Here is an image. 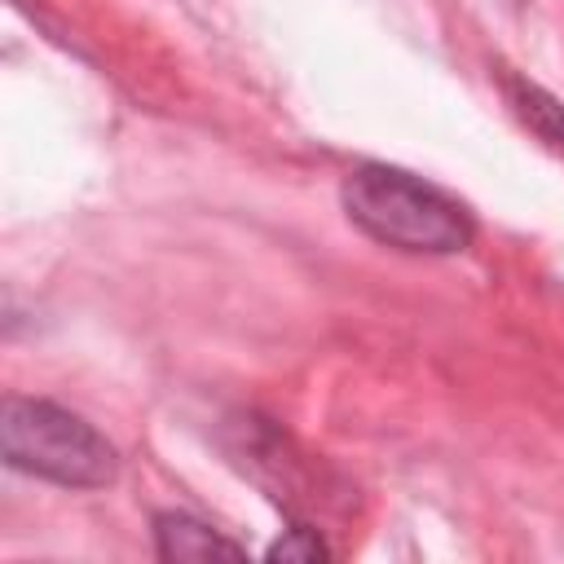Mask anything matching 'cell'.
Listing matches in <instances>:
<instances>
[{"mask_svg":"<svg viewBox=\"0 0 564 564\" xmlns=\"http://www.w3.org/2000/svg\"><path fill=\"white\" fill-rule=\"evenodd\" d=\"M344 212L348 220L383 247L414 251V256H454L471 242L476 225L458 198L436 189L432 181L392 167V163H361L344 176Z\"/></svg>","mask_w":564,"mask_h":564,"instance_id":"1","label":"cell"},{"mask_svg":"<svg viewBox=\"0 0 564 564\" xmlns=\"http://www.w3.org/2000/svg\"><path fill=\"white\" fill-rule=\"evenodd\" d=\"M0 449L9 467L66 489H97L119 471L115 445L88 419L40 397H4Z\"/></svg>","mask_w":564,"mask_h":564,"instance_id":"2","label":"cell"},{"mask_svg":"<svg viewBox=\"0 0 564 564\" xmlns=\"http://www.w3.org/2000/svg\"><path fill=\"white\" fill-rule=\"evenodd\" d=\"M154 546L163 560H189V564L247 555L238 542H229L225 533H216L212 524H203L198 516H185V511H159L154 516Z\"/></svg>","mask_w":564,"mask_h":564,"instance_id":"3","label":"cell"},{"mask_svg":"<svg viewBox=\"0 0 564 564\" xmlns=\"http://www.w3.org/2000/svg\"><path fill=\"white\" fill-rule=\"evenodd\" d=\"M502 88H507V101H511V110L520 115V123H524L529 132H538L546 145L564 150V106H560L546 88H538V84H529V79H516V75H507Z\"/></svg>","mask_w":564,"mask_h":564,"instance_id":"4","label":"cell"},{"mask_svg":"<svg viewBox=\"0 0 564 564\" xmlns=\"http://www.w3.org/2000/svg\"><path fill=\"white\" fill-rule=\"evenodd\" d=\"M335 551H330V542L322 538V529L317 524H304V520H295L291 529H286V538H278L273 546H269V560H330Z\"/></svg>","mask_w":564,"mask_h":564,"instance_id":"5","label":"cell"}]
</instances>
